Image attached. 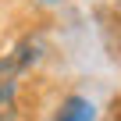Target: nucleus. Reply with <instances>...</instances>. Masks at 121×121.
Returning <instances> with one entry per match:
<instances>
[{"mask_svg":"<svg viewBox=\"0 0 121 121\" xmlns=\"http://www.w3.org/2000/svg\"><path fill=\"white\" fill-rule=\"evenodd\" d=\"M57 121H96V107L86 96H71V100H64Z\"/></svg>","mask_w":121,"mask_h":121,"instance_id":"f257e3e1","label":"nucleus"},{"mask_svg":"<svg viewBox=\"0 0 121 121\" xmlns=\"http://www.w3.org/2000/svg\"><path fill=\"white\" fill-rule=\"evenodd\" d=\"M46 4H53V0H46Z\"/></svg>","mask_w":121,"mask_h":121,"instance_id":"f03ea898","label":"nucleus"}]
</instances>
